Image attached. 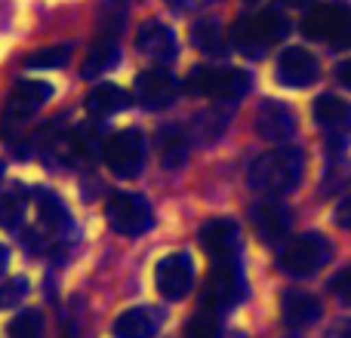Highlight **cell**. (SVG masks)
<instances>
[{"label": "cell", "instance_id": "1", "mask_svg": "<svg viewBox=\"0 0 351 338\" xmlns=\"http://www.w3.org/2000/svg\"><path fill=\"white\" fill-rule=\"evenodd\" d=\"M127 25V3L123 0H102L99 6V34L93 43L90 55L84 62V77H96V74L108 71L121 62V34Z\"/></svg>", "mask_w": 351, "mask_h": 338}, {"label": "cell", "instance_id": "2", "mask_svg": "<svg viewBox=\"0 0 351 338\" xmlns=\"http://www.w3.org/2000/svg\"><path fill=\"white\" fill-rule=\"evenodd\" d=\"M302 151L299 148H278L253 160L250 166V187L259 194H287L302 179Z\"/></svg>", "mask_w": 351, "mask_h": 338}, {"label": "cell", "instance_id": "3", "mask_svg": "<svg viewBox=\"0 0 351 338\" xmlns=\"http://www.w3.org/2000/svg\"><path fill=\"white\" fill-rule=\"evenodd\" d=\"M290 31V22L278 10H265L256 16H241L231 25V47L250 59H262L274 43H280Z\"/></svg>", "mask_w": 351, "mask_h": 338}, {"label": "cell", "instance_id": "4", "mask_svg": "<svg viewBox=\"0 0 351 338\" xmlns=\"http://www.w3.org/2000/svg\"><path fill=\"white\" fill-rule=\"evenodd\" d=\"M253 86L247 71H237V68H206L197 65L191 68L185 80V90L191 96H206V99H216V102H237L243 99Z\"/></svg>", "mask_w": 351, "mask_h": 338}, {"label": "cell", "instance_id": "5", "mask_svg": "<svg viewBox=\"0 0 351 338\" xmlns=\"http://www.w3.org/2000/svg\"><path fill=\"white\" fill-rule=\"evenodd\" d=\"M330 255H333V246H330V240L324 234H302L280 249L278 268L287 277L305 280V277H315L330 261Z\"/></svg>", "mask_w": 351, "mask_h": 338}, {"label": "cell", "instance_id": "6", "mask_svg": "<svg viewBox=\"0 0 351 338\" xmlns=\"http://www.w3.org/2000/svg\"><path fill=\"white\" fill-rule=\"evenodd\" d=\"M102 160L117 179H136L145 169V135L139 129H121L102 145Z\"/></svg>", "mask_w": 351, "mask_h": 338}, {"label": "cell", "instance_id": "7", "mask_svg": "<svg viewBox=\"0 0 351 338\" xmlns=\"http://www.w3.org/2000/svg\"><path fill=\"white\" fill-rule=\"evenodd\" d=\"M302 34L308 40L330 43L333 49H351V10L324 3L302 18Z\"/></svg>", "mask_w": 351, "mask_h": 338}, {"label": "cell", "instance_id": "8", "mask_svg": "<svg viewBox=\"0 0 351 338\" xmlns=\"http://www.w3.org/2000/svg\"><path fill=\"white\" fill-rule=\"evenodd\" d=\"M247 292V283H243V268L241 261H228V265H213L210 268V280H206V289L200 296V308L204 311H222L234 308L237 302Z\"/></svg>", "mask_w": 351, "mask_h": 338}, {"label": "cell", "instance_id": "9", "mask_svg": "<svg viewBox=\"0 0 351 338\" xmlns=\"http://www.w3.org/2000/svg\"><path fill=\"white\" fill-rule=\"evenodd\" d=\"M105 218H108L111 231H117V234H123V237H139L154 224L148 200L133 191L114 194V197L105 203Z\"/></svg>", "mask_w": 351, "mask_h": 338}, {"label": "cell", "instance_id": "10", "mask_svg": "<svg viewBox=\"0 0 351 338\" xmlns=\"http://www.w3.org/2000/svg\"><path fill=\"white\" fill-rule=\"evenodd\" d=\"M53 96V86L47 80H19L12 86L10 99L3 108V129H19L43 108Z\"/></svg>", "mask_w": 351, "mask_h": 338}, {"label": "cell", "instance_id": "11", "mask_svg": "<svg viewBox=\"0 0 351 338\" xmlns=\"http://www.w3.org/2000/svg\"><path fill=\"white\" fill-rule=\"evenodd\" d=\"M311 114H315V123L321 127V133L327 135L330 148H333V151H342L351 139V105L346 99L327 92V96H321L315 102Z\"/></svg>", "mask_w": 351, "mask_h": 338}, {"label": "cell", "instance_id": "12", "mask_svg": "<svg viewBox=\"0 0 351 338\" xmlns=\"http://www.w3.org/2000/svg\"><path fill=\"white\" fill-rule=\"evenodd\" d=\"M200 246L210 255L213 265H228V261H241V228L231 218H216V222L204 224L200 231Z\"/></svg>", "mask_w": 351, "mask_h": 338}, {"label": "cell", "instance_id": "13", "mask_svg": "<svg viewBox=\"0 0 351 338\" xmlns=\"http://www.w3.org/2000/svg\"><path fill=\"white\" fill-rule=\"evenodd\" d=\"M154 283L167 302H182L194 283V261L188 252H173L154 268Z\"/></svg>", "mask_w": 351, "mask_h": 338}, {"label": "cell", "instance_id": "14", "mask_svg": "<svg viewBox=\"0 0 351 338\" xmlns=\"http://www.w3.org/2000/svg\"><path fill=\"white\" fill-rule=\"evenodd\" d=\"M179 96V83H176L173 71H167L164 65L145 68V71L136 77V99H139L142 108L148 111H160L170 108Z\"/></svg>", "mask_w": 351, "mask_h": 338}, {"label": "cell", "instance_id": "15", "mask_svg": "<svg viewBox=\"0 0 351 338\" xmlns=\"http://www.w3.org/2000/svg\"><path fill=\"white\" fill-rule=\"evenodd\" d=\"M321 77V65L317 59L302 47H287L278 59V83L290 86V90H302V86H311Z\"/></svg>", "mask_w": 351, "mask_h": 338}, {"label": "cell", "instance_id": "16", "mask_svg": "<svg viewBox=\"0 0 351 338\" xmlns=\"http://www.w3.org/2000/svg\"><path fill=\"white\" fill-rule=\"evenodd\" d=\"M250 222H253L259 240L278 246V243H284L287 234H290L293 216L280 200H259V203H253V209H250Z\"/></svg>", "mask_w": 351, "mask_h": 338}, {"label": "cell", "instance_id": "17", "mask_svg": "<svg viewBox=\"0 0 351 338\" xmlns=\"http://www.w3.org/2000/svg\"><path fill=\"white\" fill-rule=\"evenodd\" d=\"M256 133L265 142L284 145V142H290L293 135H296V114H293L284 102L268 99V102H262L259 111H256Z\"/></svg>", "mask_w": 351, "mask_h": 338}, {"label": "cell", "instance_id": "18", "mask_svg": "<svg viewBox=\"0 0 351 338\" xmlns=\"http://www.w3.org/2000/svg\"><path fill=\"white\" fill-rule=\"evenodd\" d=\"M136 49H139L145 59L158 62V65H170L179 55V40H176V31L164 22H145L142 31L136 34Z\"/></svg>", "mask_w": 351, "mask_h": 338}, {"label": "cell", "instance_id": "19", "mask_svg": "<svg viewBox=\"0 0 351 338\" xmlns=\"http://www.w3.org/2000/svg\"><path fill=\"white\" fill-rule=\"evenodd\" d=\"M324 314V304L321 298H315L311 292L302 289H287L280 296V317L290 329H305V326H315Z\"/></svg>", "mask_w": 351, "mask_h": 338}, {"label": "cell", "instance_id": "20", "mask_svg": "<svg viewBox=\"0 0 351 338\" xmlns=\"http://www.w3.org/2000/svg\"><path fill=\"white\" fill-rule=\"evenodd\" d=\"M160 329V314L154 308H130L111 323L114 338H154Z\"/></svg>", "mask_w": 351, "mask_h": 338}, {"label": "cell", "instance_id": "21", "mask_svg": "<svg viewBox=\"0 0 351 338\" xmlns=\"http://www.w3.org/2000/svg\"><path fill=\"white\" fill-rule=\"evenodd\" d=\"M191 43L204 55H213V59H222V55H228V37H225L219 18H200V22H194Z\"/></svg>", "mask_w": 351, "mask_h": 338}, {"label": "cell", "instance_id": "22", "mask_svg": "<svg viewBox=\"0 0 351 338\" xmlns=\"http://www.w3.org/2000/svg\"><path fill=\"white\" fill-rule=\"evenodd\" d=\"M130 105V96L127 90H121L117 83H99L90 90V96H86V111H90L93 117H111L117 114V111H123Z\"/></svg>", "mask_w": 351, "mask_h": 338}, {"label": "cell", "instance_id": "23", "mask_svg": "<svg viewBox=\"0 0 351 338\" xmlns=\"http://www.w3.org/2000/svg\"><path fill=\"white\" fill-rule=\"evenodd\" d=\"M158 151L164 169H182L188 160V139L179 127H160L158 129Z\"/></svg>", "mask_w": 351, "mask_h": 338}, {"label": "cell", "instance_id": "24", "mask_svg": "<svg viewBox=\"0 0 351 338\" xmlns=\"http://www.w3.org/2000/svg\"><path fill=\"white\" fill-rule=\"evenodd\" d=\"M34 200H37L43 224H47L49 231H56V234H68V231H71V212L65 209V203H62L53 191H37Z\"/></svg>", "mask_w": 351, "mask_h": 338}, {"label": "cell", "instance_id": "25", "mask_svg": "<svg viewBox=\"0 0 351 338\" xmlns=\"http://www.w3.org/2000/svg\"><path fill=\"white\" fill-rule=\"evenodd\" d=\"M68 59H71V43H56V47H43L37 49V53H31L28 59H25V65L34 68V71H47V68H62L68 65Z\"/></svg>", "mask_w": 351, "mask_h": 338}, {"label": "cell", "instance_id": "26", "mask_svg": "<svg viewBox=\"0 0 351 338\" xmlns=\"http://www.w3.org/2000/svg\"><path fill=\"white\" fill-rule=\"evenodd\" d=\"M185 338H222V320H219V314L200 308V314L185 323Z\"/></svg>", "mask_w": 351, "mask_h": 338}, {"label": "cell", "instance_id": "27", "mask_svg": "<svg viewBox=\"0 0 351 338\" xmlns=\"http://www.w3.org/2000/svg\"><path fill=\"white\" fill-rule=\"evenodd\" d=\"M10 338H43V317L40 311H22L6 326Z\"/></svg>", "mask_w": 351, "mask_h": 338}, {"label": "cell", "instance_id": "28", "mask_svg": "<svg viewBox=\"0 0 351 338\" xmlns=\"http://www.w3.org/2000/svg\"><path fill=\"white\" fill-rule=\"evenodd\" d=\"M330 289H333V296L339 298V302L351 304V268H346V271H339L333 280H330Z\"/></svg>", "mask_w": 351, "mask_h": 338}, {"label": "cell", "instance_id": "29", "mask_svg": "<svg viewBox=\"0 0 351 338\" xmlns=\"http://www.w3.org/2000/svg\"><path fill=\"white\" fill-rule=\"evenodd\" d=\"M22 216V200L19 197H3L0 200V224H6V228H12V218Z\"/></svg>", "mask_w": 351, "mask_h": 338}, {"label": "cell", "instance_id": "30", "mask_svg": "<svg viewBox=\"0 0 351 338\" xmlns=\"http://www.w3.org/2000/svg\"><path fill=\"white\" fill-rule=\"evenodd\" d=\"M336 224L342 231H351V194L346 200H339V206H336Z\"/></svg>", "mask_w": 351, "mask_h": 338}, {"label": "cell", "instance_id": "31", "mask_svg": "<svg viewBox=\"0 0 351 338\" xmlns=\"http://www.w3.org/2000/svg\"><path fill=\"white\" fill-rule=\"evenodd\" d=\"M336 80H339L342 86H348V90H351V62H342V65L336 68Z\"/></svg>", "mask_w": 351, "mask_h": 338}, {"label": "cell", "instance_id": "32", "mask_svg": "<svg viewBox=\"0 0 351 338\" xmlns=\"http://www.w3.org/2000/svg\"><path fill=\"white\" fill-rule=\"evenodd\" d=\"M6 265H10V252H6V249L0 246V274L6 271Z\"/></svg>", "mask_w": 351, "mask_h": 338}, {"label": "cell", "instance_id": "33", "mask_svg": "<svg viewBox=\"0 0 351 338\" xmlns=\"http://www.w3.org/2000/svg\"><path fill=\"white\" fill-rule=\"evenodd\" d=\"M167 6H173V10H185L188 3H191V0H164Z\"/></svg>", "mask_w": 351, "mask_h": 338}, {"label": "cell", "instance_id": "34", "mask_svg": "<svg viewBox=\"0 0 351 338\" xmlns=\"http://www.w3.org/2000/svg\"><path fill=\"white\" fill-rule=\"evenodd\" d=\"M336 338H351V323H348V326H342V329H339V335H336Z\"/></svg>", "mask_w": 351, "mask_h": 338}, {"label": "cell", "instance_id": "35", "mask_svg": "<svg viewBox=\"0 0 351 338\" xmlns=\"http://www.w3.org/2000/svg\"><path fill=\"white\" fill-rule=\"evenodd\" d=\"M0 308H6V302H3V292H0Z\"/></svg>", "mask_w": 351, "mask_h": 338}, {"label": "cell", "instance_id": "36", "mask_svg": "<svg viewBox=\"0 0 351 338\" xmlns=\"http://www.w3.org/2000/svg\"><path fill=\"white\" fill-rule=\"evenodd\" d=\"M293 3H305V0H293Z\"/></svg>", "mask_w": 351, "mask_h": 338}, {"label": "cell", "instance_id": "37", "mask_svg": "<svg viewBox=\"0 0 351 338\" xmlns=\"http://www.w3.org/2000/svg\"><path fill=\"white\" fill-rule=\"evenodd\" d=\"M247 3H256V0H247Z\"/></svg>", "mask_w": 351, "mask_h": 338}]
</instances>
